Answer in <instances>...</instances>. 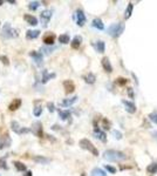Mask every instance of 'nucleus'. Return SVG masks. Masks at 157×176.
<instances>
[{
  "label": "nucleus",
  "mask_w": 157,
  "mask_h": 176,
  "mask_svg": "<svg viewBox=\"0 0 157 176\" xmlns=\"http://www.w3.org/2000/svg\"><path fill=\"white\" fill-rule=\"evenodd\" d=\"M71 41V38H69V35L68 34H61L59 37V42L60 44H63V45H66V44H68Z\"/></svg>",
  "instance_id": "obj_28"
},
{
  "label": "nucleus",
  "mask_w": 157,
  "mask_h": 176,
  "mask_svg": "<svg viewBox=\"0 0 157 176\" xmlns=\"http://www.w3.org/2000/svg\"><path fill=\"white\" fill-rule=\"evenodd\" d=\"M81 42H82V37H80V35H76L72 41V47L73 48H78L80 45H81Z\"/></svg>",
  "instance_id": "obj_22"
},
{
  "label": "nucleus",
  "mask_w": 157,
  "mask_h": 176,
  "mask_svg": "<svg viewBox=\"0 0 157 176\" xmlns=\"http://www.w3.org/2000/svg\"><path fill=\"white\" fill-rule=\"evenodd\" d=\"M0 168H2V169H7L6 157H2V158H0Z\"/></svg>",
  "instance_id": "obj_35"
},
{
  "label": "nucleus",
  "mask_w": 157,
  "mask_h": 176,
  "mask_svg": "<svg viewBox=\"0 0 157 176\" xmlns=\"http://www.w3.org/2000/svg\"><path fill=\"white\" fill-rule=\"evenodd\" d=\"M11 143H12V139L8 136L7 134H5V135H2V136L0 137V149H4L6 147H10Z\"/></svg>",
  "instance_id": "obj_9"
},
{
  "label": "nucleus",
  "mask_w": 157,
  "mask_h": 176,
  "mask_svg": "<svg viewBox=\"0 0 157 176\" xmlns=\"http://www.w3.org/2000/svg\"><path fill=\"white\" fill-rule=\"evenodd\" d=\"M24 176H33L32 175V171H31V170H28V171H26V173L24 174Z\"/></svg>",
  "instance_id": "obj_43"
},
{
  "label": "nucleus",
  "mask_w": 157,
  "mask_h": 176,
  "mask_svg": "<svg viewBox=\"0 0 157 176\" xmlns=\"http://www.w3.org/2000/svg\"><path fill=\"white\" fill-rule=\"evenodd\" d=\"M18 35H19L18 29L13 28V27L11 26L10 22H6V24L4 25V28H2V37H4V38L10 39V38H17Z\"/></svg>",
  "instance_id": "obj_3"
},
{
  "label": "nucleus",
  "mask_w": 157,
  "mask_h": 176,
  "mask_svg": "<svg viewBox=\"0 0 157 176\" xmlns=\"http://www.w3.org/2000/svg\"><path fill=\"white\" fill-rule=\"evenodd\" d=\"M39 35H40L39 29H31V31H27L26 32L27 39H36Z\"/></svg>",
  "instance_id": "obj_16"
},
{
  "label": "nucleus",
  "mask_w": 157,
  "mask_h": 176,
  "mask_svg": "<svg viewBox=\"0 0 157 176\" xmlns=\"http://www.w3.org/2000/svg\"><path fill=\"white\" fill-rule=\"evenodd\" d=\"M94 135H95L96 139L101 140L102 142H105V140H107V135H105V131H102L101 129H98V128H95V129H94Z\"/></svg>",
  "instance_id": "obj_12"
},
{
  "label": "nucleus",
  "mask_w": 157,
  "mask_h": 176,
  "mask_svg": "<svg viewBox=\"0 0 157 176\" xmlns=\"http://www.w3.org/2000/svg\"><path fill=\"white\" fill-rule=\"evenodd\" d=\"M122 104H123V106L125 107V111H128V113L134 114V113L136 111V106H135L134 102L128 101V100H122Z\"/></svg>",
  "instance_id": "obj_10"
},
{
  "label": "nucleus",
  "mask_w": 157,
  "mask_h": 176,
  "mask_svg": "<svg viewBox=\"0 0 157 176\" xmlns=\"http://www.w3.org/2000/svg\"><path fill=\"white\" fill-rule=\"evenodd\" d=\"M132 10H134V4H132V2H129V4H128V7H127V10H125V12H124L125 19H129V18L131 17V14H132Z\"/></svg>",
  "instance_id": "obj_21"
},
{
  "label": "nucleus",
  "mask_w": 157,
  "mask_h": 176,
  "mask_svg": "<svg viewBox=\"0 0 157 176\" xmlns=\"http://www.w3.org/2000/svg\"><path fill=\"white\" fill-rule=\"evenodd\" d=\"M21 106V99H14L11 104H8V109L10 111H17Z\"/></svg>",
  "instance_id": "obj_14"
},
{
  "label": "nucleus",
  "mask_w": 157,
  "mask_h": 176,
  "mask_svg": "<svg viewBox=\"0 0 157 176\" xmlns=\"http://www.w3.org/2000/svg\"><path fill=\"white\" fill-rule=\"evenodd\" d=\"M105 169L108 170L110 174H115V173H116V168H114V167H111V166H107V164H105Z\"/></svg>",
  "instance_id": "obj_38"
},
{
  "label": "nucleus",
  "mask_w": 157,
  "mask_h": 176,
  "mask_svg": "<svg viewBox=\"0 0 157 176\" xmlns=\"http://www.w3.org/2000/svg\"><path fill=\"white\" fill-rule=\"evenodd\" d=\"M59 116L61 120L66 121V120H68V119L71 117V111H59Z\"/></svg>",
  "instance_id": "obj_26"
},
{
  "label": "nucleus",
  "mask_w": 157,
  "mask_h": 176,
  "mask_svg": "<svg viewBox=\"0 0 157 176\" xmlns=\"http://www.w3.org/2000/svg\"><path fill=\"white\" fill-rule=\"evenodd\" d=\"M94 47H95V49H96L98 53H103L105 52V45L102 40H98V41H96V42L94 44Z\"/></svg>",
  "instance_id": "obj_20"
},
{
  "label": "nucleus",
  "mask_w": 157,
  "mask_h": 176,
  "mask_svg": "<svg viewBox=\"0 0 157 176\" xmlns=\"http://www.w3.org/2000/svg\"><path fill=\"white\" fill-rule=\"evenodd\" d=\"M24 18H25V20H26L29 25H32V26H36V25H38V19H36L35 17L31 15V14H25Z\"/></svg>",
  "instance_id": "obj_19"
},
{
  "label": "nucleus",
  "mask_w": 157,
  "mask_h": 176,
  "mask_svg": "<svg viewBox=\"0 0 157 176\" xmlns=\"http://www.w3.org/2000/svg\"><path fill=\"white\" fill-rule=\"evenodd\" d=\"M92 26L94 27V28H98V31H102V29H105V25H103L102 20L100 19V18H95V19L93 20Z\"/></svg>",
  "instance_id": "obj_13"
},
{
  "label": "nucleus",
  "mask_w": 157,
  "mask_h": 176,
  "mask_svg": "<svg viewBox=\"0 0 157 176\" xmlns=\"http://www.w3.org/2000/svg\"><path fill=\"white\" fill-rule=\"evenodd\" d=\"M78 144H80V147H81L82 149H86V150H88V151H90L94 156H98V150L94 147V144H93L88 139H82Z\"/></svg>",
  "instance_id": "obj_4"
},
{
  "label": "nucleus",
  "mask_w": 157,
  "mask_h": 176,
  "mask_svg": "<svg viewBox=\"0 0 157 176\" xmlns=\"http://www.w3.org/2000/svg\"><path fill=\"white\" fill-rule=\"evenodd\" d=\"M76 100H78V96H73V98L71 99H65L60 104H61L62 107H69V106H72L73 104H75Z\"/></svg>",
  "instance_id": "obj_18"
},
{
  "label": "nucleus",
  "mask_w": 157,
  "mask_h": 176,
  "mask_svg": "<svg viewBox=\"0 0 157 176\" xmlns=\"http://www.w3.org/2000/svg\"><path fill=\"white\" fill-rule=\"evenodd\" d=\"M149 119H150V121H152L154 123L157 124V113H151L149 115Z\"/></svg>",
  "instance_id": "obj_37"
},
{
  "label": "nucleus",
  "mask_w": 157,
  "mask_h": 176,
  "mask_svg": "<svg viewBox=\"0 0 157 176\" xmlns=\"http://www.w3.org/2000/svg\"><path fill=\"white\" fill-rule=\"evenodd\" d=\"M2 4H4V1H2V0H0V6H1Z\"/></svg>",
  "instance_id": "obj_46"
},
{
  "label": "nucleus",
  "mask_w": 157,
  "mask_h": 176,
  "mask_svg": "<svg viewBox=\"0 0 157 176\" xmlns=\"http://www.w3.org/2000/svg\"><path fill=\"white\" fill-rule=\"evenodd\" d=\"M52 14H53V11H51V10H45V11L41 12V14H40V20H41L44 27H46L47 25H48L49 20L52 18Z\"/></svg>",
  "instance_id": "obj_5"
},
{
  "label": "nucleus",
  "mask_w": 157,
  "mask_h": 176,
  "mask_svg": "<svg viewBox=\"0 0 157 176\" xmlns=\"http://www.w3.org/2000/svg\"><path fill=\"white\" fill-rule=\"evenodd\" d=\"M0 61L4 64L5 66H8L10 65V60L7 59V57H4V55H0Z\"/></svg>",
  "instance_id": "obj_36"
},
{
  "label": "nucleus",
  "mask_w": 157,
  "mask_h": 176,
  "mask_svg": "<svg viewBox=\"0 0 157 176\" xmlns=\"http://www.w3.org/2000/svg\"><path fill=\"white\" fill-rule=\"evenodd\" d=\"M54 49H55V47H42L41 48V51L45 52V54H51L52 51H54Z\"/></svg>",
  "instance_id": "obj_34"
},
{
  "label": "nucleus",
  "mask_w": 157,
  "mask_h": 176,
  "mask_svg": "<svg viewBox=\"0 0 157 176\" xmlns=\"http://www.w3.org/2000/svg\"><path fill=\"white\" fill-rule=\"evenodd\" d=\"M47 107H48V111H51V113H53V111H55V109H54V104H53L52 102H48V104H47Z\"/></svg>",
  "instance_id": "obj_40"
},
{
  "label": "nucleus",
  "mask_w": 157,
  "mask_h": 176,
  "mask_svg": "<svg viewBox=\"0 0 157 176\" xmlns=\"http://www.w3.org/2000/svg\"><path fill=\"white\" fill-rule=\"evenodd\" d=\"M63 86H65V89H66V93H67V94L73 93L74 89H75V86H74L72 80H66L65 82H63Z\"/></svg>",
  "instance_id": "obj_11"
},
{
  "label": "nucleus",
  "mask_w": 157,
  "mask_h": 176,
  "mask_svg": "<svg viewBox=\"0 0 157 176\" xmlns=\"http://www.w3.org/2000/svg\"><path fill=\"white\" fill-rule=\"evenodd\" d=\"M31 131H32L35 136L42 137V135H44V131H42V124H41V122H40V121L34 122V123H33V126H32V128H31Z\"/></svg>",
  "instance_id": "obj_6"
},
{
  "label": "nucleus",
  "mask_w": 157,
  "mask_h": 176,
  "mask_svg": "<svg viewBox=\"0 0 157 176\" xmlns=\"http://www.w3.org/2000/svg\"><path fill=\"white\" fill-rule=\"evenodd\" d=\"M8 2H11V4H15V1H14V0H8Z\"/></svg>",
  "instance_id": "obj_45"
},
{
  "label": "nucleus",
  "mask_w": 157,
  "mask_h": 176,
  "mask_svg": "<svg viewBox=\"0 0 157 176\" xmlns=\"http://www.w3.org/2000/svg\"><path fill=\"white\" fill-rule=\"evenodd\" d=\"M33 160H34L35 162L41 163V164H46V163L49 162V158L44 157V156H40V155H38V156H34V157H33Z\"/></svg>",
  "instance_id": "obj_25"
},
{
  "label": "nucleus",
  "mask_w": 157,
  "mask_h": 176,
  "mask_svg": "<svg viewBox=\"0 0 157 176\" xmlns=\"http://www.w3.org/2000/svg\"><path fill=\"white\" fill-rule=\"evenodd\" d=\"M75 18H76V24H78V26L82 27L83 25L86 24V15L83 13V11H81V10H78L76 11V13H75Z\"/></svg>",
  "instance_id": "obj_7"
},
{
  "label": "nucleus",
  "mask_w": 157,
  "mask_h": 176,
  "mask_svg": "<svg viewBox=\"0 0 157 176\" xmlns=\"http://www.w3.org/2000/svg\"><path fill=\"white\" fill-rule=\"evenodd\" d=\"M102 66H103V68H105V72H108V73L113 72V66H111L110 61H109V59L108 58L102 59Z\"/></svg>",
  "instance_id": "obj_15"
},
{
  "label": "nucleus",
  "mask_w": 157,
  "mask_h": 176,
  "mask_svg": "<svg viewBox=\"0 0 157 176\" xmlns=\"http://www.w3.org/2000/svg\"><path fill=\"white\" fill-rule=\"evenodd\" d=\"M123 31H124V26H123L122 24H120V22L113 24V25H110V26L108 27V29H107L108 34H109L110 37H113V38H118V37L123 33Z\"/></svg>",
  "instance_id": "obj_2"
},
{
  "label": "nucleus",
  "mask_w": 157,
  "mask_h": 176,
  "mask_svg": "<svg viewBox=\"0 0 157 176\" xmlns=\"http://www.w3.org/2000/svg\"><path fill=\"white\" fill-rule=\"evenodd\" d=\"M54 41H55V35H54V34L46 35V37H45V39H44V42H45L47 46L53 45V44H54Z\"/></svg>",
  "instance_id": "obj_24"
},
{
  "label": "nucleus",
  "mask_w": 157,
  "mask_h": 176,
  "mask_svg": "<svg viewBox=\"0 0 157 176\" xmlns=\"http://www.w3.org/2000/svg\"><path fill=\"white\" fill-rule=\"evenodd\" d=\"M13 164H14V167L17 168V170H19V171H26L27 168L24 163L19 162V161H14Z\"/></svg>",
  "instance_id": "obj_29"
},
{
  "label": "nucleus",
  "mask_w": 157,
  "mask_h": 176,
  "mask_svg": "<svg viewBox=\"0 0 157 176\" xmlns=\"http://www.w3.org/2000/svg\"><path fill=\"white\" fill-rule=\"evenodd\" d=\"M40 6V2L39 1H31L29 4H28V8L31 10V11H36Z\"/></svg>",
  "instance_id": "obj_32"
},
{
  "label": "nucleus",
  "mask_w": 157,
  "mask_h": 176,
  "mask_svg": "<svg viewBox=\"0 0 157 176\" xmlns=\"http://www.w3.org/2000/svg\"><path fill=\"white\" fill-rule=\"evenodd\" d=\"M125 154L120 151V150H114V149H109L105 150V154H103V158L107 161H114V162H118V161H123L125 160Z\"/></svg>",
  "instance_id": "obj_1"
},
{
  "label": "nucleus",
  "mask_w": 157,
  "mask_h": 176,
  "mask_svg": "<svg viewBox=\"0 0 157 176\" xmlns=\"http://www.w3.org/2000/svg\"><path fill=\"white\" fill-rule=\"evenodd\" d=\"M147 171H148L149 174H155V173H157V163L154 162V163H151V164H149L148 168H147Z\"/></svg>",
  "instance_id": "obj_31"
},
{
  "label": "nucleus",
  "mask_w": 157,
  "mask_h": 176,
  "mask_svg": "<svg viewBox=\"0 0 157 176\" xmlns=\"http://www.w3.org/2000/svg\"><path fill=\"white\" fill-rule=\"evenodd\" d=\"M11 128H12V131H13L14 133L19 134L20 129H21V126L19 124L18 121H12V122H11Z\"/></svg>",
  "instance_id": "obj_27"
},
{
  "label": "nucleus",
  "mask_w": 157,
  "mask_h": 176,
  "mask_svg": "<svg viewBox=\"0 0 157 176\" xmlns=\"http://www.w3.org/2000/svg\"><path fill=\"white\" fill-rule=\"evenodd\" d=\"M95 80H96V76H95L93 73H88V75L85 76V81L87 84H94Z\"/></svg>",
  "instance_id": "obj_30"
},
{
  "label": "nucleus",
  "mask_w": 157,
  "mask_h": 176,
  "mask_svg": "<svg viewBox=\"0 0 157 176\" xmlns=\"http://www.w3.org/2000/svg\"><path fill=\"white\" fill-rule=\"evenodd\" d=\"M152 136H154V139H156L157 140V131H152V134H151Z\"/></svg>",
  "instance_id": "obj_44"
},
{
  "label": "nucleus",
  "mask_w": 157,
  "mask_h": 176,
  "mask_svg": "<svg viewBox=\"0 0 157 176\" xmlns=\"http://www.w3.org/2000/svg\"><path fill=\"white\" fill-rule=\"evenodd\" d=\"M128 93H129V96L134 98V94H132V88H128Z\"/></svg>",
  "instance_id": "obj_42"
},
{
  "label": "nucleus",
  "mask_w": 157,
  "mask_h": 176,
  "mask_svg": "<svg viewBox=\"0 0 157 176\" xmlns=\"http://www.w3.org/2000/svg\"><path fill=\"white\" fill-rule=\"evenodd\" d=\"M125 82H127V80H125V79H122V78L117 79V84H118V85H124Z\"/></svg>",
  "instance_id": "obj_41"
},
{
  "label": "nucleus",
  "mask_w": 157,
  "mask_h": 176,
  "mask_svg": "<svg viewBox=\"0 0 157 176\" xmlns=\"http://www.w3.org/2000/svg\"><path fill=\"white\" fill-rule=\"evenodd\" d=\"M90 176H107V173L100 168H94L90 173Z\"/></svg>",
  "instance_id": "obj_23"
},
{
  "label": "nucleus",
  "mask_w": 157,
  "mask_h": 176,
  "mask_svg": "<svg viewBox=\"0 0 157 176\" xmlns=\"http://www.w3.org/2000/svg\"><path fill=\"white\" fill-rule=\"evenodd\" d=\"M41 113H42V108H41V106H36V107L34 108V111H33L34 116H40V115H41Z\"/></svg>",
  "instance_id": "obj_33"
},
{
  "label": "nucleus",
  "mask_w": 157,
  "mask_h": 176,
  "mask_svg": "<svg viewBox=\"0 0 157 176\" xmlns=\"http://www.w3.org/2000/svg\"><path fill=\"white\" fill-rule=\"evenodd\" d=\"M55 76H56V74H55V73L49 74L48 71H44V72H42V84H46L47 81H49L51 79L55 78Z\"/></svg>",
  "instance_id": "obj_17"
},
{
  "label": "nucleus",
  "mask_w": 157,
  "mask_h": 176,
  "mask_svg": "<svg viewBox=\"0 0 157 176\" xmlns=\"http://www.w3.org/2000/svg\"><path fill=\"white\" fill-rule=\"evenodd\" d=\"M113 135L116 137L117 140H121V139H122V134H121L120 131H113Z\"/></svg>",
  "instance_id": "obj_39"
},
{
  "label": "nucleus",
  "mask_w": 157,
  "mask_h": 176,
  "mask_svg": "<svg viewBox=\"0 0 157 176\" xmlns=\"http://www.w3.org/2000/svg\"><path fill=\"white\" fill-rule=\"evenodd\" d=\"M0 26H1V22H0Z\"/></svg>",
  "instance_id": "obj_47"
},
{
  "label": "nucleus",
  "mask_w": 157,
  "mask_h": 176,
  "mask_svg": "<svg viewBox=\"0 0 157 176\" xmlns=\"http://www.w3.org/2000/svg\"><path fill=\"white\" fill-rule=\"evenodd\" d=\"M29 55L33 58V60L35 61V64L38 66H41L42 65V62H44V55H42V53L40 52H35V51H32V52L29 53Z\"/></svg>",
  "instance_id": "obj_8"
}]
</instances>
